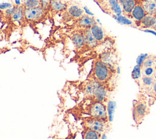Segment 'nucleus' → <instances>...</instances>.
<instances>
[{
    "mask_svg": "<svg viewBox=\"0 0 156 139\" xmlns=\"http://www.w3.org/2000/svg\"><path fill=\"white\" fill-rule=\"evenodd\" d=\"M112 70L99 59L94 61L91 72L90 79H94L101 84L107 82L111 76Z\"/></svg>",
    "mask_w": 156,
    "mask_h": 139,
    "instance_id": "1",
    "label": "nucleus"
},
{
    "mask_svg": "<svg viewBox=\"0 0 156 139\" xmlns=\"http://www.w3.org/2000/svg\"><path fill=\"white\" fill-rule=\"evenodd\" d=\"M87 113L89 116L108 121L107 107L104 102L98 101H93L87 107Z\"/></svg>",
    "mask_w": 156,
    "mask_h": 139,
    "instance_id": "2",
    "label": "nucleus"
},
{
    "mask_svg": "<svg viewBox=\"0 0 156 139\" xmlns=\"http://www.w3.org/2000/svg\"><path fill=\"white\" fill-rule=\"evenodd\" d=\"M107 121L88 116L83 118L82 124L83 127L90 129L102 134L108 128Z\"/></svg>",
    "mask_w": 156,
    "mask_h": 139,
    "instance_id": "3",
    "label": "nucleus"
},
{
    "mask_svg": "<svg viewBox=\"0 0 156 139\" xmlns=\"http://www.w3.org/2000/svg\"><path fill=\"white\" fill-rule=\"evenodd\" d=\"M46 12V10L41 6L32 9H24V18L30 22H36L42 19Z\"/></svg>",
    "mask_w": 156,
    "mask_h": 139,
    "instance_id": "4",
    "label": "nucleus"
},
{
    "mask_svg": "<svg viewBox=\"0 0 156 139\" xmlns=\"http://www.w3.org/2000/svg\"><path fill=\"white\" fill-rule=\"evenodd\" d=\"M101 84L99 82L90 79L86 82L83 85V91L84 94L88 98H93L96 89Z\"/></svg>",
    "mask_w": 156,
    "mask_h": 139,
    "instance_id": "5",
    "label": "nucleus"
},
{
    "mask_svg": "<svg viewBox=\"0 0 156 139\" xmlns=\"http://www.w3.org/2000/svg\"><path fill=\"white\" fill-rule=\"evenodd\" d=\"M101 62L107 65L111 70L114 69L115 63L116 60V57L113 52L105 51L102 52L99 57V59Z\"/></svg>",
    "mask_w": 156,
    "mask_h": 139,
    "instance_id": "6",
    "label": "nucleus"
},
{
    "mask_svg": "<svg viewBox=\"0 0 156 139\" xmlns=\"http://www.w3.org/2000/svg\"><path fill=\"white\" fill-rule=\"evenodd\" d=\"M147 107L146 104L143 102H137L133 107V117L138 121L142 119L147 114Z\"/></svg>",
    "mask_w": 156,
    "mask_h": 139,
    "instance_id": "7",
    "label": "nucleus"
},
{
    "mask_svg": "<svg viewBox=\"0 0 156 139\" xmlns=\"http://www.w3.org/2000/svg\"><path fill=\"white\" fill-rule=\"evenodd\" d=\"M66 10L68 15L73 19L78 20L84 15V10L77 4H68Z\"/></svg>",
    "mask_w": 156,
    "mask_h": 139,
    "instance_id": "8",
    "label": "nucleus"
},
{
    "mask_svg": "<svg viewBox=\"0 0 156 139\" xmlns=\"http://www.w3.org/2000/svg\"><path fill=\"white\" fill-rule=\"evenodd\" d=\"M95 24H96V22L94 18L88 15L84 14L82 16L77 20V26L83 30L90 29Z\"/></svg>",
    "mask_w": 156,
    "mask_h": 139,
    "instance_id": "9",
    "label": "nucleus"
},
{
    "mask_svg": "<svg viewBox=\"0 0 156 139\" xmlns=\"http://www.w3.org/2000/svg\"><path fill=\"white\" fill-rule=\"evenodd\" d=\"M68 4L62 0H50L49 9L54 13L65 11L67 9Z\"/></svg>",
    "mask_w": 156,
    "mask_h": 139,
    "instance_id": "10",
    "label": "nucleus"
},
{
    "mask_svg": "<svg viewBox=\"0 0 156 139\" xmlns=\"http://www.w3.org/2000/svg\"><path fill=\"white\" fill-rule=\"evenodd\" d=\"M24 8L21 5H15V10L12 14L10 18L12 20L16 23L20 24L24 18Z\"/></svg>",
    "mask_w": 156,
    "mask_h": 139,
    "instance_id": "11",
    "label": "nucleus"
},
{
    "mask_svg": "<svg viewBox=\"0 0 156 139\" xmlns=\"http://www.w3.org/2000/svg\"><path fill=\"white\" fill-rule=\"evenodd\" d=\"M71 38L73 43L77 49H80L85 45L84 35L82 30L73 34Z\"/></svg>",
    "mask_w": 156,
    "mask_h": 139,
    "instance_id": "12",
    "label": "nucleus"
},
{
    "mask_svg": "<svg viewBox=\"0 0 156 139\" xmlns=\"http://www.w3.org/2000/svg\"><path fill=\"white\" fill-rule=\"evenodd\" d=\"M107 97V90L105 86L101 84L96 89L93 99L94 101L104 102Z\"/></svg>",
    "mask_w": 156,
    "mask_h": 139,
    "instance_id": "13",
    "label": "nucleus"
},
{
    "mask_svg": "<svg viewBox=\"0 0 156 139\" xmlns=\"http://www.w3.org/2000/svg\"><path fill=\"white\" fill-rule=\"evenodd\" d=\"M141 5L147 15H156V0H144Z\"/></svg>",
    "mask_w": 156,
    "mask_h": 139,
    "instance_id": "14",
    "label": "nucleus"
},
{
    "mask_svg": "<svg viewBox=\"0 0 156 139\" xmlns=\"http://www.w3.org/2000/svg\"><path fill=\"white\" fill-rule=\"evenodd\" d=\"M146 12L144 11L142 5L137 4L135 5L132 11L131 12V16L137 22H140L141 20L145 16Z\"/></svg>",
    "mask_w": 156,
    "mask_h": 139,
    "instance_id": "15",
    "label": "nucleus"
},
{
    "mask_svg": "<svg viewBox=\"0 0 156 139\" xmlns=\"http://www.w3.org/2000/svg\"><path fill=\"white\" fill-rule=\"evenodd\" d=\"M82 32L84 35L85 45L90 48H93L96 47L98 42L95 40V38L93 36L90 31V29H84V30H82Z\"/></svg>",
    "mask_w": 156,
    "mask_h": 139,
    "instance_id": "16",
    "label": "nucleus"
},
{
    "mask_svg": "<svg viewBox=\"0 0 156 139\" xmlns=\"http://www.w3.org/2000/svg\"><path fill=\"white\" fill-rule=\"evenodd\" d=\"M118 3L122 7V12L126 15L130 14L135 5L134 0H118Z\"/></svg>",
    "mask_w": 156,
    "mask_h": 139,
    "instance_id": "17",
    "label": "nucleus"
},
{
    "mask_svg": "<svg viewBox=\"0 0 156 139\" xmlns=\"http://www.w3.org/2000/svg\"><path fill=\"white\" fill-rule=\"evenodd\" d=\"M90 31L98 42H101L104 39V33L102 29L96 24H94L90 29Z\"/></svg>",
    "mask_w": 156,
    "mask_h": 139,
    "instance_id": "18",
    "label": "nucleus"
},
{
    "mask_svg": "<svg viewBox=\"0 0 156 139\" xmlns=\"http://www.w3.org/2000/svg\"><path fill=\"white\" fill-rule=\"evenodd\" d=\"M140 26L143 28H151L156 24V17L153 15H146L140 22Z\"/></svg>",
    "mask_w": 156,
    "mask_h": 139,
    "instance_id": "19",
    "label": "nucleus"
},
{
    "mask_svg": "<svg viewBox=\"0 0 156 139\" xmlns=\"http://www.w3.org/2000/svg\"><path fill=\"white\" fill-rule=\"evenodd\" d=\"M83 130L82 132V139H100L101 135V134L91 130L88 128L83 127Z\"/></svg>",
    "mask_w": 156,
    "mask_h": 139,
    "instance_id": "20",
    "label": "nucleus"
},
{
    "mask_svg": "<svg viewBox=\"0 0 156 139\" xmlns=\"http://www.w3.org/2000/svg\"><path fill=\"white\" fill-rule=\"evenodd\" d=\"M155 81L154 77L152 76H142L140 80L142 87L146 89H151Z\"/></svg>",
    "mask_w": 156,
    "mask_h": 139,
    "instance_id": "21",
    "label": "nucleus"
},
{
    "mask_svg": "<svg viewBox=\"0 0 156 139\" xmlns=\"http://www.w3.org/2000/svg\"><path fill=\"white\" fill-rule=\"evenodd\" d=\"M106 107H107L108 121H112L113 119L115 109L116 107V102L113 101H109L107 102V105Z\"/></svg>",
    "mask_w": 156,
    "mask_h": 139,
    "instance_id": "22",
    "label": "nucleus"
},
{
    "mask_svg": "<svg viewBox=\"0 0 156 139\" xmlns=\"http://www.w3.org/2000/svg\"><path fill=\"white\" fill-rule=\"evenodd\" d=\"M108 3L111 10L113 11L115 15H116L117 16L121 15L122 10L118 2L116 0H108Z\"/></svg>",
    "mask_w": 156,
    "mask_h": 139,
    "instance_id": "23",
    "label": "nucleus"
},
{
    "mask_svg": "<svg viewBox=\"0 0 156 139\" xmlns=\"http://www.w3.org/2000/svg\"><path fill=\"white\" fill-rule=\"evenodd\" d=\"M22 5L24 9H32L40 6V0H23Z\"/></svg>",
    "mask_w": 156,
    "mask_h": 139,
    "instance_id": "24",
    "label": "nucleus"
},
{
    "mask_svg": "<svg viewBox=\"0 0 156 139\" xmlns=\"http://www.w3.org/2000/svg\"><path fill=\"white\" fill-rule=\"evenodd\" d=\"M151 66H156V57L148 55L144 60L141 65V68Z\"/></svg>",
    "mask_w": 156,
    "mask_h": 139,
    "instance_id": "25",
    "label": "nucleus"
},
{
    "mask_svg": "<svg viewBox=\"0 0 156 139\" xmlns=\"http://www.w3.org/2000/svg\"><path fill=\"white\" fill-rule=\"evenodd\" d=\"M112 16L114 18L115 20H116L119 23L123 24V25H131L132 24V21L131 20H130L129 19H128L127 18H126L124 16L122 15H119L117 16L115 14H113Z\"/></svg>",
    "mask_w": 156,
    "mask_h": 139,
    "instance_id": "26",
    "label": "nucleus"
},
{
    "mask_svg": "<svg viewBox=\"0 0 156 139\" xmlns=\"http://www.w3.org/2000/svg\"><path fill=\"white\" fill-rule=\"evenodd\" d=\"M156 73V68L155 66L146 67L141 68L142 76H152L154 77Z\"/></svg>",
    "mask_w": 156,
    "mask_h": 139,
    "instance_id": "27",
    "label": "nucleus"
},
{
    "mask_svg": "<svg viewBox=\"0 0 156 139\" xmlns=\"http://www.w3.org/2000/svg\"><path fill=\"white\" fill-rule=\"evenodd\" d=\"M141 67L138 65H136L132 71V77L135 80H138L141 79Z\"/></svg>",
    "mask_w": 156,
    "mask_h": 139,
    "instance_id": "28",
    "label": "nucleus"
},
{
    "mask_svg": "<svg viewBox=\"0 0 156 139\" xmlns=\"http://www.w3.org/2000/svg\"><path fill=\"white\" fill-rule=\"evenodd\" d=\"M148 56L147 54H140L138 58L136 59V65H140L141 67V65L144 62V60L146 59V58Z\"/></svg>",
    "mask_w": 156,
    "mask_h": 139,
    "instance_id": "29",
    "label": "nucleus"
},
{
    "mask_svg": "<svg viewBox=\"0 0 156 139\" xmlns=\"http://www.w3.org/2000/svg\"><path fill=\"white\" fill-rule=\"evenodd\" d=\"M13 5L11 3L9 2H3L0 4V10H5L8 8L12 7Z\"/></svg>",
    "mask_w": 156,
    "mask_h": 139,
    "instance_id": "30",
    "label": "nucleus"
},
{
    "mask_svg": "<svg viewBox=\"0 0 156 139\" xmlns=\"http://www.w3.org/2000/svg\"><path fill=\"white\" fill-rule=\"evenodd\" d=\"M151 90H152L153 94L156 96V80H155V81L154 82V84H153V85H152V87Z\"/></svg>",
    "mask_w": 156,
    "mask_h": 139,
    "instance_id": "31",
    "label": "nucleus"
},
{
    "mask_svg": "<svg viewBox=\"0 0 156 139\" xmlns=\"http://www.w3.org/2000/svg\"><path fill=\"white\" fill-rule=\"evenodd\" d=\"M83 9H84V11L85 12V13H86L87 15H89V16H93V13H91V12L89 10V9H87V7H85Z\"/></svg>",
    "mask_w": 156,
    "mask_h": 139,
    "instance_id": "32",
    "label": "nucleus"
},
{
    "mask_svg": "<svg viewBox=\"0 0 156 139\" xmlns=\"http://www.w3.org/2000/svg\"><path fill=\"white\" fill-rule=\"evenodd\" d=\"M144 32H148V33H150V34H152L156 36V32L154 31V30H149V29H145L143 30Z\"/></svg>",
    "mask_w": 156,
    "mask_h": 139,
    "instance_id": "33",
    "label": "nucleus"
},
{
    "mask_svg": "<svg viewBox=\"0 0 156 139\" xmlns=\"http://www.w3.org/2000/svg\"><path fill=\"white\" fill-rule=\"evenodd\" d=\"M100 139H107V136L105 134H102L101 135V138Z\"/></svg>",
    "mask_w": 156,
    "mask_h": 139,
    "instance_id": "34",
    "label": "nucleus"
},
{
    "mask_svg": "<svg viewBox=\"0 0 156 139\" xmlns=\"http://www.w3.org/2000/svg\"><path fill=\"white\" fill-rule=\"evenodd\" d=\"M152 28H153V29H154L155 30H156V24L154 25V26Z\"/></svg>",
    "mask_w": 156,
    "mask_h": 139,
    "instance_id": "35",
    "label": "nucleus"
}]
</instances>
